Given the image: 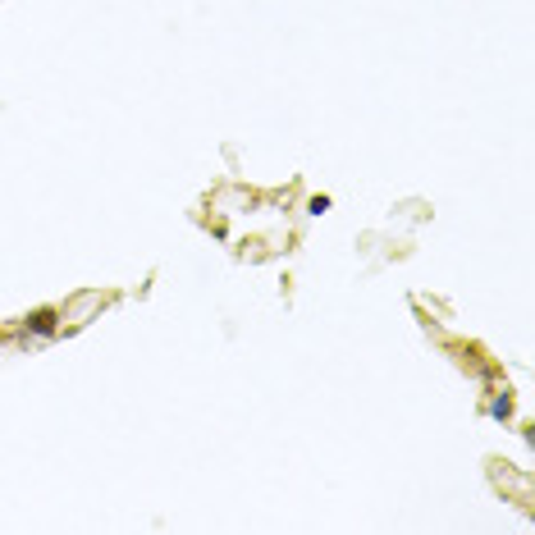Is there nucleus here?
Wrapping results in <instances>:
<instances>
[{
    "mask_svg": "<svg viewBox=\"0 0 535 535\" xmlns=\"http://www.w3.org/2000/svg\"><path fill=\"white\" fill-rule=\"evenodd\" d=\"M56 321H60V312H56V307H42V312L28 316V334H51Z\"/></svg>",
    "mask_w": 535,
    "mask_h": 535,
    "instance_id": "f257e3e1",
    "label": "nucleus"
}]
</instances>
